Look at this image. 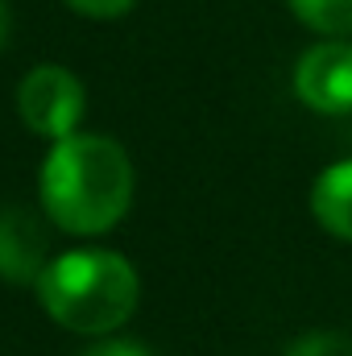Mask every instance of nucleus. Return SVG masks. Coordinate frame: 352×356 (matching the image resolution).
<instances>
[{"instance_id": "obj_1", "label": "nucleus", "mask_w": 352, "mask_h": 356, "mask_svg": "<svg viewBox=\"0 0 352 356\" xmlns=\"http://www.w3.org/2000/svg\"><path fill=\"white\" fill-rule=\"evenodd\" d=\"M38 191L54 228L71 236H99L116 228L133 203V162L112 137L71 133L50 141Z\"/></svg>"}, {"instance_id": "obj_2", "label": "nucleus", "mask_w": 352, "mask_h": 356, "mask_svg": "<svg viewBox=\"0 0 352 356\" xmlns=\"http://www.w3.org/2000/svg\"><path fill=\"white\" fill-rule=\"evenodd\" d=\"M42 311L79 336H108L125 327L137 311L141 282L137 269L112 249H71L46 261L38 277Z\"/></svg>"}, {"instance_id": "obj_3", "label": "nucleus", "mask_w": 352, "mask_h": 356, "mask_svg": "<svg viewBox=\"0 0 352 356\" xmlns=\"http://www.w3.org/2000/svg\"><path fill=\"white\" fill-rule=\"evenodd\" d=\"M83 108H88V91L79 83V75L58 63H42L17 83V112L25 129L46 141L71 137L83 120Z\"/></svg>"}, {"instance_id": "obj_4", "label": "nucleus", "mask_w": 352, "mask_h": 356, "mask_svg": "<svg viewBox=\"0 0 352 356\" xmlns=\"http://www.w3.org/2000/svg\"><path fill=\"white\" fill-rule=\"evenodd\" d=\"M294 95L323 116L352 112V42L323 38L294 63Z\"/></svg>"}, {"instance_id": "obj_5", "label": "nucleus", "mask_w": 352, "mask_h": 356, "mask_svg": "<svg viewBox=\"0 0 352 356\" xmlns=\"http://www.w3.org/2000/svg\"><path fill=\"white\" fill-rule=\"evenodd\" d=\"M46 269V228L29 207L0 211V277L13 286H38Z\"/></svg>"}, {"instance_id": "obj_6", "label": "nucleus", "mask_w": 352, "mask_h": 356, "mask_svg": "<svg viewBox=\"0 0 352 356\" xmlns=\"http://www.w3.org/2000/svg\"><path fill=\"white\" fill-rule=\"evenodd\" d=\"M311 211L323 232L352 245V158L328 166L311 186Z\"/></svg>"}, {"instance_id": "obj_7", "label": "nucleus", "mask_w": 352, "mask_h": 356, "mask_svg": "<svg viewBox=\"0 0 352 356\" xmlns=\"http://www.w3.org/2000/svg\"><path fill=\"white\" fill-rule=\"evenodd\" d=\"M286 4L307 29L323 38H352V0H286Z\"/></svg>"}, {"instance_id": "obj_8", "label": "nucleus", "mask_w": 352, "mask_h": 356, "mask_svg": "<svg viewBox=\"0 0 352 356\" xmlns=\"http://www.w3.org/2000/svg\"><path fill=\"white\" fill-rule=\"evenodd\" d=\"M286 356H352V340L336 336V332H311V336L294 340Z\"/></svg>"}, {"instance_id": "obj_9", "label": "nucleus", "mask_w": 352, "mask_h": 356, "mask_svg": "<svg viewBox=\"0 0 352 356\" xmlns=\"http://www.w3.org/2000/svg\"><path fill=\"white\" fill-rule=\"evenodd\" d=\"M67 8H75L79 17H91V21H116L125 17L137 0H63Z\"/></svg>"}, {"instance_id": "obj_10", "label": "nucleus", "mask_w": 352, "mask_h": 356, "mask_svg": "<svg viewBox=\"0 0 352 356\" xmlns=\"http://www.w3.org/2000/svg\"><path fill=\"white\" fill-rule=\"evenodd\" d=\"M83 356H150V353L141 344H129V340H104V344L88 348Z\"/></svg>"}, {"instance_id": "obj_11", "label": "nucleus", "mask_w": 352, "mask_h": 356, "mask_svg": "<svg viewBox=\"0 0 352 356\" xmlns=\"http://www.w3.org/2000/svg\"><path fill=\"white\" fill-rule=\"evenodd\" d=\"M4 42H8V4L0 0V50H4Z\"/></svg>"}]
</instances>
